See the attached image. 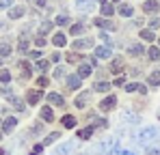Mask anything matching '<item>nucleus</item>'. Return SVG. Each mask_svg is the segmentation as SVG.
Here are the masks:
<instances>
[{
  "mask_svg": "<svg viewBox=\"0 0 160 155\" xmlns=\"http://www.w3.org/2000/svg\"><path fill=\"white\" fill-rule=\"evenodd\" d=\"M136 140L143 144V147H149L152 142L160 140V127H145L136 134Z\"/></svg>",
  "mask_w": 160,
  "mask_h": 155,
  "instance_id": "nucleus-1",
  "label": "nucleus"
},
{
  "mask_svg": "<svg viewBox=\"0 0 160 155\" xmlns=\"http://www.w3.org/2000/svg\"><path fill=\"white\" fill-rule=\"evenodd\" d=\"M143 11H145V13H158L160 11L158 0H145V2H143Z\"/></svg>",
  "mask_w": 160,
  "mask_h": 155,
  "instance_id": "nucleus-2",
  "label": "nucleus"
},
{
  "mask_svg": "<svg viewBox=\"0 0 160 155\" xmlns=\"http://www.w3.org/2000/svg\"><path fill=\"white\" fill-rule=\"evenodd\" d=\"M91 9H93V0H76V11L89 13Z\"/></svg>",
  "mask_w": 160,
  "mask_h": 155,
  "instance_id": "nucleus-3",
  "label": "nucleus"
},
{
  "mask_svg": "<svg viewBox=\"0 0 160 155\" xmlns=\"http://www.w3.org/2000/svg\"><path fill=\"white\" fill-rule=\"evenodd\" d=\"M115 106H117V97H115V95H110V97H106L104 101L100 103V110H102V112H108V110H112Z\"/></svg>",
  "mask_w": 160,
  "mask_h": 155,
  "instance_id": "nucleus-4",
  "label": "nucleus"
},
{
  "mask_svg": "<svg viewBox=\"0 0 160 155\" xmlns=\"http://www.w3.org/2000/svg\"><path fill=\"white\" fill-rule=\"evenodd\" d=\"M91 45H93L91 37H84V39H76L74 41V50H84V48H91Z\"/></svg>",
  "mask_w": 160,
  "mask_h": 155,
  "instance_id": "nucleus-5",
  "label": "nucleus"
},
{
  "mask_svg": "<svg viewBox=\"0 0 160 155\" xmlns=\"http://www.w3.org/2000/svg\"><path fill=\"white\" fill-rule=\"evenodd\" d=\"M18 125V119H13V116H9V119H4V123H2V131L4 134H11L13 129Z\"/></svg>",
  "mask_w": 160,
  "mask_h": 155,
  "instance_id": "nucleus-6",
  "label": "nucleus"
},
{
  "mask_svg": "<svg viewBox=\"0 0 160 155\" xmlns=\"http://www.w3.org/2000/svg\"><path fill=\"white\" fill-rule=\"evenodd\" d=\"M74 142H63L61 147H56V155H69L72 151H74Z\"/></svg>",
  "mask_w": 160,
  "mask_h": 155,
  "instance_id": "nucleus-7",
  "label": "nucleus"
},
{
  "mask_svg": "<svg viewBox=\"0 0 160 155\" xmlns=\"http://www.w3.org/2000/svg\"><path fill=\"white\" fill-rule=\"evenodd\" d=\"M128 54L130 56H141V54H145V48L141 43H128Z\"/></svg>",
  "mask_w": 160,
  "mask_h": 155,
  "instance_id": "nucleus-8",
  "label": "nucleus"
},
{
  "mask_svg": "<svg viewBox=\"0 0 160 155\" xmlns=\"http://www.w3.org/2000/svg\"><path fill=\"white\" fill-rule=\"evenodd\" d=\"M80 84H82V78L80 76H67V86H69L72 91L80 88Z\"/></svg>",
  "mask_w": 160,
  "mask_h": 155,
  "instance_id": "nucleus-9",
  "label": "nucleus"
},
{
  "mask_svg": "<svg viewBox=\"0 0 160 155\" xmlns=\"http://www.w3.org/2000/svg\"><path fill=\"white\" fill-rule=\"evenodd\" d=\"M110 54H112V50H110L108 45H100V48H95V56H98V58H110Z\"/></svg>",
  "mask_w": 160,
  "mask_h": 155,
  "instance_id": "nucleus-10",
  "label": "nucleus"
},
{
  "mask_svg": "<svg viewBox=\"0 0 160 155\" xmlns=\"http://www.w3.org/2000/svg\"><path fill=\"white\" fill-rule=\"evenodd\" d=\"M41 95H43V93H41V88H35V91H30V93H28V103H30V106H35V103L41 99Z\"/></svg>",
  "mask_w": 160,
  "mask_h": 155,
  "instance_id": "nucleus-11",
  "label": "nucleus"
},
{
  "mask_svg": "<svg viewBox=\"0 0 160 155\" xmlns=\"http://www.w3.org/2000/svg\"><path fill=\"white\" fill-rule=\"evenodd\" d=\"M48 101L52 103V106H58V108H61V106L65 103V99H63V95H58V93H50V95H48Z\"/></svg>",
  "mask_w": 160,
  "mask_h": 155,
  "instance_id": "nucleus-12",
  "label": "nucleus"
},
{
  "mask_svg": "<svg viewBox=\"0 0 160 155\" xmlns=\"http://www.w3.org/2000/svg\"><path fill=\"white\" fill-rule=\"evenodd\" d=\"M52 43L56 45V48H63V45L67 43V39H65V35H63V32H56V35L52 37Z\"/></svg>",
  "mask_w": 160,
  "mask_h": 155,
  "instance_id": "nucleus-13",
  "label": "nucleus"
},
{
  "mask_svg": "<svg viewBox=\"0 0 160 155\" xmlns=\"http://www.w3.org/2000/svg\"><path fill=\"white\" fill-rule=\"evenodd\" d=\"M89 97H91V93H82V95H78L76 101H74V106H76V108H84V103L89 101Z\"/></svg>",
  "mask_w": 160,
  "mask_h": 155,
  "instance_id": "nucleus-14",
  "label": "nucleus"
},
{
  "mask_svg": "<svg viewBox=\"0 0 160 155\" xmlns=\"http://www.w3.org/2000/svg\"><path fill=\"white\" fill-rule=\"evenodd\" d=\"M24 15V7H13L11 11H9V20H18V17H22Z\"/></svg>",
  "mask_w": 160,
  "mask_h": 155,
  "instance_id": "nucleus-15",
  "label": "nucleus"
},
{
  "mask_svg": "<svg viewBox=\"0 0 160 155\" xmlns=\"http://www.w3.org/2000/svg\"><path fill=\"white\" fill-rule=\"evenodd\" d=\"M41 119L46 121V123H52V119H54V114H52V110L48 108V106H43L41 108Z\"/></svg>",
  "mask_w": 160,
  "mask_h": 155,
  "instance_id": "nucleus-16",
  "label": "nucleus"
},
{
  "mask_svg": "<svg viewBox=\"0 0 160 155\" xmlns=\"http://www.w3.org/2000/svg\"><path fill=\"white\" fill-rule=\"evenodd\" d=\"M121 69H123V58H115L112 65H110V71H112V73H119Z\"/></svg>",
  "mask_w": 160,
  "mask_h": 155,
  "instance_id": "nucleus-17",
  "label": "nucleus"
},
{
  "mask_svg": "<svg viewBox=\"0 0 160 155\" xmlns=\"http://www.w3.org/2000/svg\"><path fill=\"white\" fill-rule=\"evenodd\" d=\"M91 136H93V125H91V127H84V129H80V131H78V138H80V140H89Z\"/></svg>",
  "mask_w": 160,
  "mask_h": 155,
  "instance_id": "nucleus-18",
  "label": "nucleus"
},
{
  "mask_svg": "<svg viewBox=\"0 0 160 155\" xmlns=\"http://www.w3.org/2000/svg\"><path fill=\"white\" fill-rule=\"evenodd\" d=\"M63 127H67V129H72V127H76V119L72 116V114H67V116H63Z\"/></svg>",
  "mask_w": 160,
  "mask_h": 155,
  "instance_id": "nucleus-19",
  "label": "nucleus"
},
{
  "mask_svg": "<svg viewBox=\"0 0 160 155\" xmlns=\"http://www.w3.org/2000/svg\"><path fill=\"white\" fill-rule=\"evenodd\" d=\"M147 82H149L152 86H158V84H160V71H158V69L149 73V78H147Z\"/></svg>",
  "mask_w": 160,
  "mask_h": 155,
  "instance_id": "nucleus-20",
  "label": "nucleus"
},
{
  "mask_svg": "<svg viewBox=\"0 0 160 155\" xmlns=\"http://www.w3.org/2000/svg\"><path fill=\"white\" fill-rule=\"evenodd\" d=\"M93 91H98V93H106V91H110V84H108V82H98V84H93Z\"/></svg>",
  "mask_w": 160,
  "mask_h": 155,
  "instance_id": "nucleus-21",
  "label": "nucleus"
},
{
  "mask_svg": "<svg viewBox=\"0 0 160 155\" xmlns=\"http://www.w3.org/2000/svg\"><path fill=\"white\" fill-rule=\"evenodd\" d=\"M141 39H143V41H147V43H152V41L156 39V35H154L152 30H141Z\"/></svg>",
  "mask_w": 160,
  "mask_h": 155,
  "instance_id": "nucleus-22",
  "label": "nucleus"
},
{
  "mask_svg": "<svg viewBox=\"0 0 160 155\" xmlns=\"http://www.w3.org/2000/svg\"><path fill=\"white\" fill-rule=\"evenodd\" d=\"M91 71H93V69H91V65H80L78 76L80 78H89V76H91Z\"/></svg>",
  "mask_w": 160,
  "mask_h": 155,
  "instance_id": "nucleus-23",
  "label": "nucleus"
},
{
  "mask_svg": "<svg viewBox=\"0 0 160 155\" xmlns=\"http://www.w3.org/2000/svg\"><path fill=\"white\" fill-rule=\"evenodd\" d=\"M119 15L130 17V15H132V7H130V4H121V7H119Z\"/></svg>",
  "mask_w": 160,
  "mask_h": 155,
  "instance_id": "nucleus-24",
  "label": "nucleus"
},
{
  "mask_svg": "<svg viewBox=\"0 0 160 155\" xmlns=\"http://www.w3.org/2000/svg\"><path fill=\"white\" fill-rule=\"evenodd\" d=\"M95 24L100 26V28H108V30H112V28H115V24H112L110 20H95Z\"/></svg>",
  "mask_w": 160,
  "mask_h": 155,
  "instance_id": "nucleus-25",
  "label": "nucleus"
},
{
  "mask_svg": "<svg viewBox=\"0 0 160 155\" xmlns=\"http://www.w3.org/2000/svg\"><path fill=\"white\" fill-rule=\"evenodd\" d=\"M134 91H143L145 93V86H141V84H126V93H134Z\"/></svg>",
  "mask_w": 160,
  "mask_h": 155,
  "instance_id": "nucleus-26",
  "label": "nucleus"
},
{
  "mask_svg": "<svg viewBox=\"0 0 160 155\" xmlns=\"http://www.w3.org/2000/svg\"><path fill=\"white\" fill-rule=\"evenodd\" d=\"M147 56H149V60H158L160 58V50L158 48H149V50H147Z\"/></svg>",
  "mask_w": 160,
  "mask_h": 155,
  "instance_id": "nucleus-27",
  "label": "nucleus"
},
{
  "mask_svg": "<svg viewBox=\"0 0 160 155\" xmlns=\"http://www.w3.org/2000/svg\"><path fill=\"white\" fill-rule=\"evenodd\" d=\"M50 30H52V22H43V24L39 26V35H41V37H43L46 32H50Z\"/></svg>",
  "mask_w": 160,
  "mask_h": 155,
  "instance_id": "nucleus-28",
  "label": "nucleus"
},
{
  "mask_svg": "<svg viewBox=\"0 0 160 155\" xmlns=\"http://www.w3.org/2000/svg\"><path fill=\"white\" fill-rule=\"evenodd\" d=\"M9 54H11V45L7 41H2L0 43V56H9Z\"/></svg>",
  "mask_w": 160,
  "mask_h": 155,
  "instance_id": "nucleus-29",
  "label": "nucleus"
},
{
  "mask_svg": "<svg viewBox=\"0 0 160 155\" xmlns=\"http://www.w3.org/2000/svg\"><path fill=\"white\" fill-rule=\"evenodd\" d=\"M58 138H61V134H58V131H54V134H50V136H48V138L43 140V147H46V144H52L54 140H58Z\"/></svg>",
  "mask_w": 160,
  "mask_h": 155,
  "instance_id": "nucleus-30",
  "label": "nucleus"
},
{
  "mask_svg": "<svg viewBox=\"0 0 160 155\" xmlns=\"http://www.w3.org/2000/svg\"><path fill=\"white\" fill-rule=\"evenodd\" d=\"M102 15H104V17L112 15V4H108V2H104V4H102Z\"/></svg>",
  "mask_w": 160,
  "mask_h": 155,
  "instance_id": "nucleus-31",
  "label": "nucleus"
},
{
  "mask_svg": "<svg viewBox=\"0 0 160 155\" xmlns=\"http://www.w3.org/2000/svg\"><path fill=\"white\" fill-rule=\"evenodd\" d=\"M69 32H72V35H82V32H84V26L82 24H74L72 28H69Z\"/></svg>",
  "mask_w": 160,
  "mask_h": 155,
  "instance_id": "nucleus-32",
  "label": "nucleus"
},
{
  "mask_svg": "<svg viewBox=\"0 0 160 155\" xmlns=\"http://www.w3.org/2000/svg\"><path fill=\"white\" fill-rule=\"evenodd\" d=\"M115 149H117V140H110V142H106V147H104V151H106V153L115 151Z\"/></svg>",
  "mask_w": 160,
  "mask_h": 155,
  "instance_id": "nucleus-33",
  "label": "nucleus"
},
{
  "mask_svg": "<svg viewBox=\"0 0 160 155\" xmlns=\"http://www.w3.org/2000/svg\"><path fill=\"white\" fill-rule=\"evenodd\" d=\"M48 67H50V63H48V60H37V69H39V71H46Z\"/></svg>",
  "mask_w": 160,
  "mask_h": 155,
  "instance_id": "nucleus-34",
  "label": "nucleus"
},
{
  "mask_svg": "<svg viewBox=\"0 0 160 155\" xmlns=\"http://www.w3.org/2000/svg\"><path fill=\"white\" fill-rule=\"evenodd\" d=\"M56 24H58V26L69 24V17H67V15H58V17H56Z\"/></svg>",
  "mask_w": 160,
  "mask_h": 155,
  "instance_id": "nucleus-35",
  "label": "nucleus"
},
{
  "mask_svg": "<svg viewBox=\"0 0 160 155\" xmlns=\"http://www.w3.org/2000/svg\"><path fill=\"white\" fill-rule=\"evenodd\" d=\"M123 119H126V121H132V123H138V116L132 114V112H126V114H123Z\"/></svg>",
  "mask_w": 160,
  "mask_h": 155,
  "instance_id": "nucleus-36",
  "label": "nucleus"
},
{
  "mask_svg": "<svg viewBox=\"0 0 160 155\" xmlns=\"http://www.w3.org/2000/svg\"><path fill=\"white\" fill-rule=\"evenodd\" d=\"M18 50H20V52H26L28 50V41L24 39V37H22V41H20V45H18Z\"/></svg>",
  "mask_w": 160,
  "mask_h": 155,
  "instance_id": "nucleus-37",
  "label": "nucleus"
},
{
  "mask_svg": "<svg viewBox=\"0 0 160 155\" xmlns=\"http://www.w3.org/2000/svg\"><path fill=\"white\" fill-rule=\"evenodd\" d=\"M63 76H65V69H63V67H56V69H54V78L58 80V78H63Z\"/></svg>",
  "mask_w": 160,
  "mask_h": 155,
  "instance_id": "nucleus-38",
  "label": "nucleus"
},
{
  "mask_svg": "<svg viewBox=\"0 0 160 155\" xmlns=\"http://www.w3.org/2000/svg\"><path fill=\"white\" fill-rule=\"evenodd\" d=\"M11 80V73L9 71H0V82H9Z\"/></svg>",
  "mask_w": 160,
  "mask_h": 155,
  "instance_id": "nucleus-39",
  "label": "nucleus"
},
{
  "mask_svg": "<svg viewBox=\"0 0 160 155\" xmlns=\"http://www.w3.org/2000/svg\"><path fill=\"white\" fill-rule=\"evenodd\" d=\"M37 86H39V88H43V86H48V78H39V80H37Z\"/></svg>",
  "mask_w": 160,
  "mask_h": 155,
  "instance_id": "nucleus-40",
  "label": "nucleus"
},
{
  "mask_svg": "<svg viewBox=\"0 0 160 155\" xmlns=\"http://www.w3.org/2000/svg\"><path fill=\"white\" fill-rule=\"evenodd\" d=\"M13 106H15V110H24V103H22V99H13Z\"/></svg>",
  "mask_w": 160,
  "mask_h": 155,
  "instance_id": "nucleus-41",
  "label": "nucleus"
},
{
  "mask_svg": "<svg viewBox=\"0 0 160 155\" xmlns=\"http://www.w3.org/2000/svg\"><path fill=\"white\" fill-rule=\"evenodd\" d=\"M41 151H43V144H37V147H35V149L30 151V155H39Z\"/></svg>",
  "mask_w": 160,
  "mask_h": 155,
  "instance_id": "nucleus-42",
  "label": "nucleus"
},
{
  "mask_svg": "<svg viewBox=\"0 0 160 155\" xmlns=\"http://www.w3.org/2000/svg\"><path fill=\"white\" fill-rule=\"evenodd\" d=\"M35 43H37V45H39V48H43V45H46V39H43V37H41V35H39V37H37V39H35Z\"/></svg>",
  "mask_w": 160,
  "mask_h": 155,
  "instance_id": "nucleus-43",
  "label": "nucleus"
},
{
  "mask_svg": "<svg viewBox=\"0 0 160 155\" xmlns=\"http://www.w3.org/2000/svg\"><path fill=\"white\" fill-rule=\"evenodd\" d=\"M11 4H13V0H0V9H7Z\"/></svg>",
  "mask_w": 160,
  "mask_h": 155,
  "instance_id": "nucleus-44",
  "label": "nucleus"
},
{
  "mask_svg": "<svg viewBox=\"0 0 160 155\" xmlns=\"http://www.w3.org/2000/svg\"><path fill=\"white\" fill-rule=\"evenodd\" d=\"M149 26H152V28H160V17H154V20L149 22Z\"/></svg>",
  "mask_w": 160,
  "mask_h": 155,
  "instance_id": "nucleus-45",
  "label": "nucleus"
},
{
  "mask_svg": "<svg viewBox=\"0 0 160 155\" xmlns=\"http://www.w3.org/2000/svg\"><path fill=\"white\" fill-rule=\"evenodd\" d=\"M28 56H30V58H41V52H39V50H32V52H28Z\"/></svg>",
  "mask_w": 160,
  "mask_h": 155,
  "instance_id": "nucleus-46",
  "label": "nucleus"
},
{
  "mask_svg": "<svg viewBox=\"0 0 160 155\" xmlns=\"http://www.w3.org/2000/svg\"><path fill=\"white\" fill-rule=\"evenodd\" d=\"M67 58H69V63H76V60H80V54H69Z\"/></svg>",
  "mask_w": 160,
  "mask_h": 155,
  "instance_id": "nucleus-47",
  "label": "nucleus"
},
{
  "mask_svg": "<svg viewBox=\"0 0 160 155\" xmlns=\"http://www.w3.org/2000/svg\"><path fill=\"white\" fill-rule=\"evenodd\" d=\"M35 7H46V0H30Z\"/></svg>",
  "mask_w": 160,
  "mask_h": 155,
  "instance_id": "nucleus-48",
  "label": "nucleus"
},
{
  "mask_svg": "<svg viewBox=\"0 0 160 155\" xmlns=\"http://www.w3.org/2000/svg\"><path fill=\"white\" fill-rule=\"evenodd\" d=\"M2 95H4V97H11V88L4 86V88H2Z\"/></svg>",
  "mask_w": 160,
  "mask_h": 155,
  "instance_id": "nucleus-49",
  "label": "nucleus"
},
{
  "mask_svg": "<svg viewBox=\"0 0 160 155\" xmlns=\"http://www.w3.org/2000/svg\"><path fill=\"white\" fill-rule=\"evenodd\" d=\"M115 84H117V86H121V84H126V78H121V76H119L117 80H115Z\"/></svg>",
  "mask_w": 160,
  "mask_h": 155,
  "instance_id": "nucleus-50",
  "label": "nucleus"
},
{
  "mask_svg": "<svg viewBox=\"0 0 160 155\" xmlns=\"http://www.w3.org/2000/svg\"><path fill=\"white\" fill-rule=\"evenodd\" d=\"M52 60H54V63H58V60H61V54H58V52H56V54H52Z\"/></svg>",
  "mask_w": 160,
  "mask_h": 155,
  "instance_id": "nucleus-51",
  "label": "nucleus"
},
{
  "mask_svg": "<svg viewBox=\"0 0 160 155\" xmlns=\"http://www.w3.org/2000/svg\"><path fill=\"white\" fill-rule=\"evenodd\" d=\"M115 155H134V151H119V153H115Z\"/></svg>",
  "mask_w": 160,
  "mask_h": 155,
  "instance_id": "nucleus-52",
  "label": "nucleus"
},
{
  "mask_svg": "<svg viewBox=\"0 0 160 155\" xmlns=\"http://www.w3.org/2000/svg\"><path fill=\"white\" fill-rule=\"evenodd\" d=\"M149 155H160V149L158 151H149Z\"/></svg>",
  "mask_w": 160,
  "mask_h": 155,
  "instance_id": "nucleus-53",
  "label": "nucleus"
},
{
  "mask_svg": "<svg viewBox=\"0 0 160 155\" xmlns=\"http://www.w3.org/2000/svg\"><path fill=\"white\" fill-rule=\"evenodd\" d=\"M0 138H2V134H0Z\"/></svg>",
  "mask_w": 160,
  "mask_h": 155,
  "instance_id": "nucleus-54",
  "label": "nucleus"
},
{
  "mask_svg": "<svg viewBox=\"0 0 160 155\" xmlns=\"http://www.w3.org/2000/svg\"><path fill=\"white\" fill-rule=\"evenodd\" d=\"M158 43H160V41H158Z\"/></svg>",
  "mask_w": 160,
  "mask_h": 155,
  "instance_id": "nucleus-55",
  "label": "nucleus"
}]
</instances>
